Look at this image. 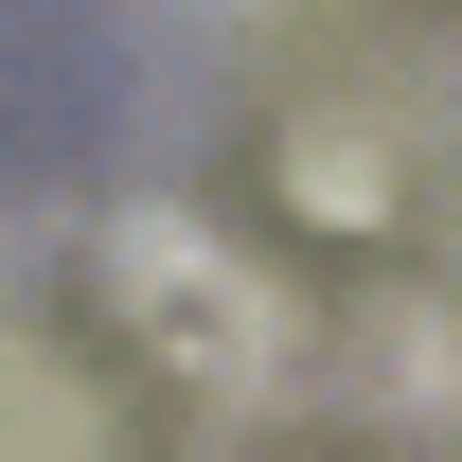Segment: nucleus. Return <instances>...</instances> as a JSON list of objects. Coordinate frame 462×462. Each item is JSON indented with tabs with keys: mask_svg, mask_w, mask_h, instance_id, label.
<instances>
[{
	"mask_svg": "<svg viewBox=\"0 0 462 462\" xmlns=\"http://www.w3.org/2000/svg\"><path fill=\"white\" fill-rule=\"evenodd\" d=\"M125 285L161 302V320H178V338H196V356H214V374H231V356H249V338H267V320H249V285H231V267H214V249H196V231H178V214H125Z\"/></svg>",
	"mask_w": 462,
	"mask_h": 462,
	"instance_id": "obj_1",
	"label": "nucleus"
}]
</instances>
